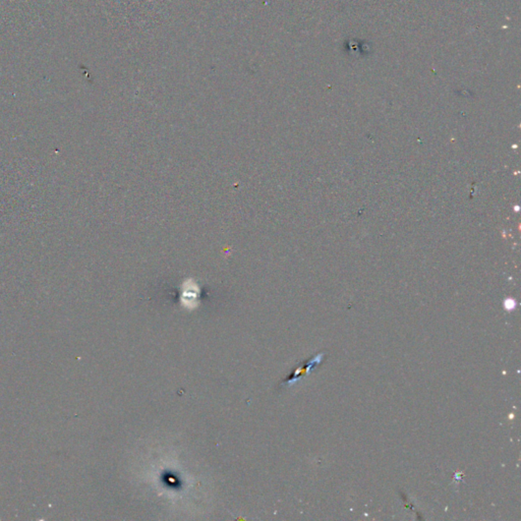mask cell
<instances>
[{"instance_id":"cell-1","label":"cell","mask_w":521,"mask_h":521,"mask_svg":"<svg viewBox=\"0 0 521 521\" xmlns=\"http://www.w3.org/2000/svg\"><path fill=\"white\" fill-rule=\"evenodd\" d=\"M324 356H325V354L322 352V354H317V356H314L311 360H307L303 366L298 367L296 371L292 374V376L281 383V387H292V385L296 384V382L300 381L305 376L309 375L311 369L315 368L317 365L321 364L322 360H324Z\"/></svg>"}]
</instances>
